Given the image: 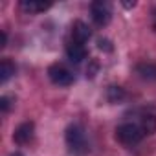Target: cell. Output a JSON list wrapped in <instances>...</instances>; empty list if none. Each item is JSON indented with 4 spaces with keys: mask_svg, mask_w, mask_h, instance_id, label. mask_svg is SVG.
<instances>
[{
    "mask_svg": "<svg viewBox=\"0 0 156 156\" xmlns=\"http://www.w3.org/2000/svg\"><path fill=\"white\" fill-rule=\"evenodd\" d=\"M66 147L68 151L73 154V156H87L90 152V143H88V138H87V132L81 125H70L66 129Z\"/></svg>",
    "mask_w": 156,
    "mask_h": 156,
    "instance_id": "cell-1",
    "label": "cell"
},
{
    "mask_svg": "<svg viewBox=\"0 0 156 156\" xmlns=\"http://www.w3.org/2000/svg\"><path fill=\"white\" fill-rule=\"evenodd\" d=\"M145 132L141 129L140 123H121L118 129H116V138L119 143L127 145V147H132L136 143H140L143 140Z\"/></svg>",
    "mask_w": 156,
    "mask_h": 156,
    "instance_id": "cell-2",
    "label": "cell"
},
{
    "mask_svg": "<svg viewBox=\"0 0 156 156\" xmlns=\"http://www.w3.org/2000/svg\"><path fill=\"white\" fill-rule=\"evenodd\" d=\"M48 77H50V81L57 87H70L73 83V73L62 66V64H53L48 68Z\"/></svg>",
    "mask_w": 156,
    "mask_h": 156,
    "instance_id": "cell-3",
    "label": "cell"
},
{
    "mask_svg": "<svg viewBox=\"0 0 156 156\" xmlns=\"http://www.w3.org/2000/svg\"><path fill=\"white\" fill-rule=\"evenodd\" d=\"M90 13H92V20L98 26H107L112 19V6L105 0H98L90 6Z\"/></svg>",
    "mask_w": 156,
    "mask_h": 156,
    "instance_id": "cell-4",
    "label": "cell"
},
{
    "mask_svg": "<svg viewBox=\"0 0 156 156\" xmlns=\"http://www.w3.org/2000/svg\"><path fill=\"white\" fill-rule=\"evenodd\" d=\"M13 140H15V143H19V145L30 143V141L33 140V123L26 121V123L19 125V127L15 129V132H13Z\"/></svg>",
    "mask_w": 156,
    "mask_h": 156,
    "instance_id": "cell-5",
    "label": "cell"
},
{
    "mask_svg": "<svg viewBox=\"0 0 156 156\" xmlns=\"http://www.w3.org/2000/svg\"><path fill=\"white\" fill-rule=\"evenodd\" d=\"M90 28L83 22V20H77L73 22L72 26V42H79V44H85L88 39H90Z\"/></svg>",
    "mask_w": 156,
    "mask_h": 156,
    "instance_id": "cell-6",
    "label": "cell"
},
{
    "mask_svg": "<svg viewBox=\"0 0 156 156\" xmlns=\"http://www.w3.org/2000/svg\"><path fill=\"white\" fill-rule=\"evenodd\" d=\"M66 55L72 62H81L83 59H87L88 51L85 48V44H79V42H68L66 46Z\"/></svg>",
    "mask_w": 156,
    "mask_h": 156,
    "instance_id": "cell-7",
    "label": "cell"
},
{
    "mask_svg": "<svg viewBox=\"0 0 156 156\" xmlns=\"http://www.w3.org/2000/svg\"><path fill=\"white\" fill-rule=\"evenodd\" d=\"M20 8L28 13H42L46 9L51 8V2H42V0H24V2H20Z\"/></svg>",
    "mask_w": 156,
    "mask_h": 156,
    "instance_id": "cell-8",
    "label": "cell"
},
{
    "mask_svg": "<svg viewBox=\"0 0 156 156\" xmlns=\"http://www.w3.org/2000/svg\"><path fill=\"white\" fill-rule=\"evenodd\" d=\"M15 64L9 61V59H2V62H0V83H6L9 77L15 73Z\"/></svg>",
    "mask_w": 156,
    "mask_h": 156,
    "instance_id": "cell-9",
    "label": "cell"
},
{
    "mask_svg": "<svg viewBox=\"0 0 156 156\" xmlns=\"http://www.w3.org/2000/svg\"><path fill=\"white\" fill-rule=\"evenodd\" d=\"M136 70L143 79H149V81L156 79V64H138Z\"/></svg>",
    "mask_w": 156,
    "mask_h": 156,
    "instance_id": "cell-10",
    "label": "cell"
},
{
    "mask_svg": "<svg viewBox=\"0 0 156 156\" xmlns=\"http://www.w3.org/2000/svg\"><path fill=\"white\" fill-rule=\"evenodd\" d=\"M140 125H141V129H143L145 134H152L156 130V118L154 116H143V119L140 121Z\"/></svg>",
    "mask_w": 156,
    "mask_h": 156,
    "instance_id": "cell-11",
    "label": "cell"
},
{
    "mask_svg": "<svg viewBox=\"0 0 156 156\" xmlns=\"http://www.w3.org/2000/svg\"><path fill=\"white\" fill-rule=\"evenodd\" d=\"M0 108H2V112H8L11 108V103H9V98L8 96H2L0 98Z\"/></svg>",
    "mask_w": 156,
    "mask_h": 156,
    "instance_id": "cell-12",
    "label": "cell"
},
{
    "mask_svg": "<svg viewBox=\"0 0 156 156\" xmlns=\"http://www.w3.org/2000/svg\"><path fill=\"white\" fill-rule=\"evenodd\" d=\"M4 46H6V33L0 31V48H4Z\"/></svg>",
    "mask_w": 156,
    "mask_h": 156,
    "instance_id": "cell-13",
    "label": "cell"
}]
</instances>
